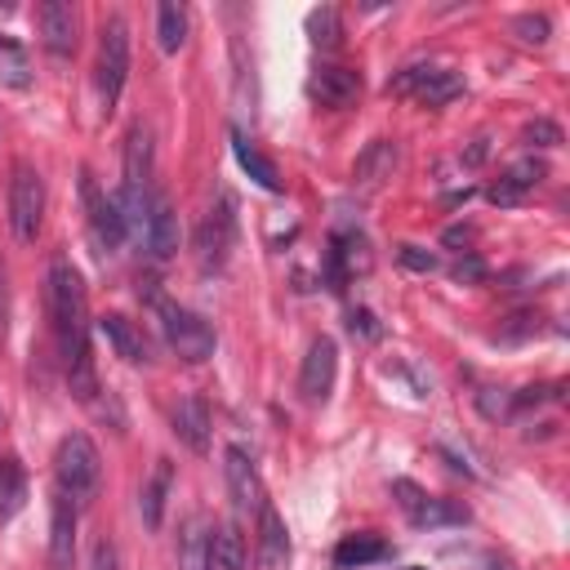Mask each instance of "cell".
Here are the masks:
<instances>
[{
	"mask_svg": "<svg viewBox=\"0 0 570 570\" xmlns=\"http://www.w3.org/2000/svg\"><path fill=\"white\" fill-rule=\"evenodd\" d=\"M49 316H53V338L62 352L67 387L76 401L94 405L98 374H94V356H89V298H85V281L71 267V258H53V267H49Z\"/></svg>",
	"mask_w": 570,
	"mask_h": 570,
	"instance_id": "obj_1",
	"label": "cell"
},
{
	"mask_svg": "<svg viewBox=\"0 0 570 570\" xmlns=\"http://www.w3.org/2000/svg\"><path fill=\"white\" fill-rule=\"evenodd\" d=\"M53 476H58V490L80 508L85 499H94L98 481H102V454L98 445L85 436V432H67L58 441V454H53Z\"/></svg>",
	"mask_w": 570,
	"mask_h": 570,
	"instance_id": "obj_2",
	"label": "cell"
},
{
	"mask_svg": "<svg viewBox=\"0 0 570 570\" xmlns=\"http://www.w3.org/2000/svg\"><path fill=\"white\" fill-rule=\"evenodd\" d=\"M160 330H165V343L174 347V356H183L187 365H200L214 356L218 338H214V325L178 303H165L160 298Z\"/></svg>",
	"mask_w": 570,
	"mask_h": 570,
	"instance_id": "obj_3",
	"label": "cell"
},
{
	"mask_svg": "<svg viewBox=\"0 0 570 570\" xmlns=\"http://www.w3.org/2000/svg\"><path fill=\"white\" fill-rule=\"evenodd\" d=\"M387 94H401V98H414L423 107H445L450 98L463 94V76L450 71V67H432V62H414L405 71H396L387 80Z\"/></svg>",
	"mask_w": 570,
	"mask_h": 570,
	"instance_id": "obj_4",
	"label": "cell"
},
{
	"mask_svg": "<svg viewBox=\"0 0 570 570\" xmlns=\"http://www.w3.org/2000/svg\"><path fill=\"white\" fill-rule=\"evenodd\" d=\"M40 223H45V178L27 160H18L9 178V227L22 245H31Z\"/></svg>",
	"mask_w": 570,
	"mask_h": 570,
	"instance_id": "obj_5",
	"label": "cell"
},
{
	"mask_svg": "<svg viewBox=\"0 0 570 570\" xmlns=\"http://www.w3.org/2000/svg\"><path fill=\"white\" fill-rule=\"evenodd\" d=\"M125 76H129V27L120 13H111L102 22V36H98V94H102V107L111 111L120 89H125Z\"/></svg>",
	"mask_w": 570,
	"mask_h": 570,
	"instance_id": "obj_6",
	"label": "cell"
},
{
	"mask_svg": "<svg viewBox=\"0 0 570 570\" xmlns=\"http://www.w3.org/2000/svg\"><path fill=\"white\" fill-rule=\"evenodd\" d=\"M232 245H236V200L218 196L209 205V214L200 218V227H196V258H200V267H223Z\"/></svg>",
	"mask_w": 570,
	"mask_h": 570,
	"instance_id": "obj_7",
	"label": "cell"
},
{
	"mask_svg": "<svg viewBox=\"0 0 570 570\" xmlns=\"http://www.w3.org/2000/svg\"><path fill=\"white\" fill-rule=\"evenodd\" d=\"M334 374H338V347L330 334L312 338L307 356H303V370H298V392L307 405H325L330 392H334Z\"/></svg>",
	"mask_w": 570,
	"mask_h": 570,
	"instance_id": "obj_8",
	"label": "cell"
},
{
	"mask_svg": "<svg viewBox=\"0 0 570 570\" xmlns=\"http://www.w3.org/2000/svg\"><path fill=\"white\" fill-rule=\"evenodd\" d=\"M80 191H85V209H89V232H94V240H98L102 249H116V245L129 236V227H125V214H120L116 196H102L89 169L80 174Z\"/></svg>",
	"mask_w": 570,
	"mask_h": 570,
	"instance_id": "obj_9",
	"label": "cell"
},
{
	"mask_svg": "<svg viewBox=\"0 0 570 570\" xmlns=\"http://www.w3.org/2000/svg\"><path fill=\"white\" fill-rule=\"evenodd\" d=\"M223 481H227V494H232V503H236L240 512H258V508L267 503L254 459H249L245 450H236V445L223 450Z\"/></svg>",
	"mask_w": 570,
	"mask_h": 570,
	"instance_id": "obj_10",
	"label": "cell"
},
{
	"mask_svg": "<svg viewBox=\"0 0 570 570\" xmlns=\"http://www.w3.org/2000/svg\"><path fill=\"white\" fill-rule=\"evenodd\" d=\"M142 245H147V254H151V258H160V263L178 254V214H174L169 196H160V191H151V200H147Z\"/></svg>",
	"mask_w": 570,
	"mask_h": 570,
	"instance_id": "obj_11",
	"label": "cell"
},
{
	"mask_svg": "<svg viewBox=\"0 0 570 570\" xmlns=\"http://www.w3.org/2000/svg\"><path fill=\"white\" fill-rule=\"evenodd\" d=\"M307 94L321 102V107H352L356 98H361V76L352 71V67H334V62H325V67H316L312 76H307Z\"/></svg>",
	"mask_w": 570,
	"mask_h": 570,
	"instance_id": "obj_12",
	"label": "cell"
},
{
	"mask_svg": "<svg viewBox=\"0 0 570 570\" xmlns=\"http://www.w3.org/2000/svg\"><path fill=\"white\" fill-rule=\"evenodd\" d=\"M36 22H40V40H45L49 53H58V58L76 53V27H80V18H76V9L67 0H45L36 9Z\"/></svg>",
	"mask_w": 570,
	"mask_h": 570,
	"instance_id": "obj_13",
	"label": "cell"
},
{
	"mask_svg": "<svg viewBox=\"0 0 570 570\" xmlns=\"http://www.w3.org/2000/svg\"><path fill=\"white\" fill-rule=\"evenodd\" d=\"M151 169H156V156H151V129L147 125H134L129 138H125V187L120 191H151Z\"/></svg>",
	"mask_w": 570,
	"mask_h": 570,
	"instance_id": "obj_14",
	"label": "cell"
},
{
	"mask_svg": "<svg viewBox=\"0 0 570 570\" xmlns=\"http://www.w3.org/2000/svg\"><path fill=\"white\" fill-rule=\"evenodd\" d=\"M396 160H401V147H396V138H374V142H370V147L356 156V169H352L356 187H365V191L383 187V183L396 174Z\"/></svg>",
	"mask_w": 570,
	"mask_h": 570,
	"instance_id": "obj_15",
	"label": "cell"
},
{
	"mask_svg": "<svg viewBox=\"0 0 570 570\" xmlns=\"http://www.w3.org/2000/svg\"><path fill=\"white\" fill-rule=\"evenodd\" d=\"M71 548H76V503L58 490L53 508H49V561H53V570L71 566Z\"/></svg>",
	"mask_w": 570,
	"mask_h": 570,
	"instance_id": "obj_16",
	"label": "cell"
},
{
	"mask_svg": "<svg viewBox=\"0 0 570 570\" xmlns=\"http://www.w3.org/2000/svg\"><path fill=\"white\" fill-rule=\"evenodd\" d=\"M258 566L263 570H285L289 566V530L272 503L258 508Z\"/></svg>",
	"mask_w": 570,
	"mask_h": 570,
	"instance_id": "obj_17",
	"label": "cell"
},
{
	"mask_svg": "<svg viewBox=\"0 0 570 570\" xmlns=\"http://www.w3.org/2000/svg\"><path fill=\"white\" fill-rule=\"evenodd\" d=\"M98 334L111 343V352H116L120 361H129V365H142V361H147V338H142V330H138L129 316H120V312L98 316Z\"/></svg>",
	"mask_w": 570,
	"mask_h": 570,
	"instance_id": "obj_18",
	"label": "cell"
},
{
	"mask_svg": "<svg viewBox=\"0 0 570 570\" xmlns=\"http://www.w3.org/2000/svg\"><path fill=\"white\" fill-rule=\"evenodd\" d=\"M174 436L191 450V454H205L209 450V405L200 396H183L174 405Z\"/></svg>",
	"mask_w": 570,
	"mask_h": 570,
	"instance_id": "obj_19",
	"label": "cell"
},
{
	"mask_svg": "<svg viewBox=\"0 0 570 570\" xmlns=\"http://www.w3.org/2000/svg\"><path fill=\"white\" fill-rule=\"evenodd\" d=\"M169 490H174V463H169V459H156V463H151V476L142 481V494H138V512H142V525H147V530H160Z\"/></svg>",
	"mask_w": 570,
	"mask_h": 570,
	"instance_id": "obj_20",
	"label": "cell"
},
{
	"mask_svg": "<svg viewBox=\"0 0 570 570\" xmlns=\"http://www.w3.org/2000/svg\"><path fill=\"white\" fill-rule=\"evenodd\" d=\"M209 543H214V525L205 512L183 521L178 534V570H209Z\"/></svg>",
	"mask_w": 570,
	"mask_h": 570,
	"instance_id": "obj_21",
	"label": "cell"
},
{
	"mask_svg": "<svg viewBox=\"0 0 570 570\" xmlns=\"http://www.w3.org/2000/svg\"><path fill=\"white\" fill-rule=\"evenodd\" d=\"M383 557H387V539H383V534H370V530L343 534L338 548H334V566H338V570H361V566L383 561Z\"/></svg>",
	"mask_w": 570,
	"mask_h": 570,
	"instance_id": "obj_22",
	"label": "cell"
},
{
	"mask_svg": "<svg viewBox=\"0 0 570 570\" xmlns=\"http://www.w3.org/2000/svg\"><path fill=\"white\" fill-rule=\"evenodd\" d=\"M539 178H543V165L539 160H517V165H508L503 174H499V183L485 191L494 205H517L530 187H539Z\"/></svg>",
	"mask_w": 570,
	"mask_h": 570,
	"instance_id": "obj_23",
	"label": "cell"
},
{
	"mask_svg": "<svg viewBox=\"0 0 570 570\" xmlns=\"http://www.w3.org/2000/svg\"><path fill=\"white\" fill-rule=\"evenodd\" d=\"M232 156H236V165H240L263 191H281V174H276V165H272V160H267L240 129H232Z\"/></svg>",
	"mask_w": 570,
	"mask_h": 570,
	"instance_id": "obj_24",
	"label": "cell"
},
{
	"mask_svg": "<svg viewBox=\"0 0 570 570\" xmlns=\"http://www.w3.org/2000/svg\"><path fill=\"white\" fill-rule=\"evenodd\" d=\"M245 534L236 521L218 525L214 530V543H209V570H245Z\"/></svg>",
	"mask_w": 570,
	"mask_h": 570,
	"instance_id": "obj_25",
	"label": "cell"
},
{
	"mask_svg": "<svg viewBox=\"0 0 570 570\" xmlns=\"http://www.w3.org/2000/svg\"><path fill=\"white\" fill-rule=\"evenodd\" d=\"M27 503V472L18 459H0V525L13 521Z\"/></svg>",
	"mask_w": 570,
	"mask_h": 570,
	"instance_id": "obj_26",
	"label": "cell"
},
{
	"mask_svg": "<svg viewBox=\"0 0 570 570\" xmlns=\"http://www.w3.org/2000/svg\"><path fill=\"white\" fill-rule=\"evenodd\" d=\"M156 40H160L165 53H178V49L187 45V9H183V4L165 0V4L156 9Z\"/></svg>",
	"mask_w": 570,
	"mask_h": 570,
	"instance_id": "obj_27",
	"label": "cell"
},
{
	"mask_svg": "<svg viewBox=\"0 0 570 570\" xmlns=\"http://www.w3.org/2000/svg\"><path fill=\"white\" fill-rule=\"evenodd\" d=\"M410 521L414 525H459V521H468V508H459V503H450V499H423L414 512H410Z\"/></svg>",
	"mask_w": 570,
	"mask_h": 570,
	"instance_id": "obj_28",
	"label": "cell"
},
{
	"mask_svg": "<svg viewBox=\"0 0 570 570\" xmlns=\"http://www.w3.org/2000/svg\"><path fill=\"white\" fill-rule=\"evenodd\" d=\"M330 258H334L338 276H352V272H365L370 267V249H365L361 236H338L334 249H330Z\"/></svg>",
	"mask_w": 570,
	"mask_h": 570,
	"instance_id": "obj_29",
	"label": "cell"
},
{
	"mask_svg": "<svg viewBox=\"0 0 570 570\" xmlns=\"http://www.w3.org/2000/svg\"><path fill=\"white\" fill-rule=\"evenodd\" d=\"M307 40L316 49H334L338 45V9L334 4H321L307 13Z\"/></svg>",
	"mask_w": 570,
	"mask_h": 570,
	"instance_id": "obj_30",
	"label": "cell"
},
{
	"mask_svg": "<svg viewBox=\"0 0 570 570\" xmlns=\"http://www.w3.org/2000/svg\"><path fill=\"white\" fill-rule=\"evenodd\" d=\"M512 31H517L525 45H543V40L552 36V27H548L543 13H517V18H512Z\"/></svg>",
	"mask_w": 570,
	"mask_h": 570,
	"instance_id": "obj_31",
	"label": "cell"
},
{
	"mask_svg": "<svg viewBox=\"0 0 570 570\" xmlns=\"http://www.w3.org/2000/svg\"><path fill=\"white\" fill-rule=\"evenodd\" d=\"M530 147H557L561 142V129L552 125V120H534V125H525V134H521Z\"/></svg>",
	"mask_w": 570,
	"mask_h": 570,
	"instance_id": "obj_32",
	"label": "cell"
},
{
	"mask_svg": "<svg viewBox=\"0 0 570 570\" xmlns=\"http://www.w3.org/2000/svg\"><path fill=\"white\" fill-rule=\"evenodd\" d=\"M116 566H120L116 543H111V539H98V543L89 548V566H85V570H116Z\"/></svg>",
	"mask_w": 570,
	"mask_h": 570,
	"instance_id": "obj_33",
	"label": "cell"
},
{
	"mask_svg": "<svg viewBox=\"0 0 570 570\" xmlns=\"http://www.w3.org/2000/svg\"><path fill=\"white\" fill-rule=\"evenodd\" d=\"M401 263L410 272H436V254H428L423 245H401Z\"/></svg>",
	"mask_w": 570,
	"mask_h": 570,
	"instance_id": "obj_34",
	"label": "cell"
},
{
	"mask_svg": "<svg viewBox=\"0 0 570 570\" xmlns=\"http://www.w3.org/2000/svg\"><path fill=\"white\" fill-rule=\"evenodd\" d=\"M347 325H352V334L361 330L365 338H374V334H379V325H374V316H370L365 307H361V312H352V316H347Z\"/></svg>",
	"mask_w": 570,
	"mask_h": 570,
	"instance_id": "obj_35",
	"label": "cell"
},
{
	"mask_svg": "<svg viewBox=\"0 0 570 570\" xmlns=\"http://www.w3.org/2000/svg\"><path fill=\"white\" fill-rule=\"evenodd\" d=\"M4 325H9V272L0 263V338H4Z\"/></svg>",
	"mask_w": 570,
	"mask_h": 570,
	"instance_id": "obj_36",
	"label": "cell"
},
{
	"mask_svg": "<svg viewBox=\"0 0 570 570\" xmlns=\"http://www.w3.org/2000/svg\"><path fill=\"white\" fill-rule=\"evenodd\" d=\"M454 276H459V281H481L485 267H481V258H463V263L454 267Z\"/></svg>",
	"mask_w": 570,
	"mask_h": 570,
	"instance_id": "obj_37",
	"label": "cell"
},
{
	"mask_svg": "<svg viewBox=\"0 0 570 570\" xmlns=\"http://www.w3.org/2000/svg\"><path fill=\"white\" fill-rule=\"evenodd\" d=\"M472 240V227H450L445 232V245H468Z\"/></svg>",
	"mask_w": 570,
	"mask_h": 570,
	"instance_id": "obj_38",
	"label": "cell"
},
{
	"mask_svg": "<svg viewBox=\"0 0 570 570\" xmlns=\"http://www.w3.org/2000/svg\"><path fill=\"white\" fill-rule=\"evenodd\" d=\"M0 49H18V45H13V40H9L4 31H0Z\"/></svg>",
	"mask_w": 570,
	"mask_h": 570,
	"instance_id": "obj_39",
	"label": "cell"
},
{
	"mask_svg": "<svg viewBox=\"0 0 570 570\" xmlns=\"http://www.w3.org/2000/svg\"><path fill=\"white\" fill-rule=\"evenodd\" d=\"M410 570H423V566H410Z\"/></svg>",
	"mask_w": 570,
	"mask_h": 570,
	"instance_id": "obj_40",
	"label": "cell"
}]
</instances>
